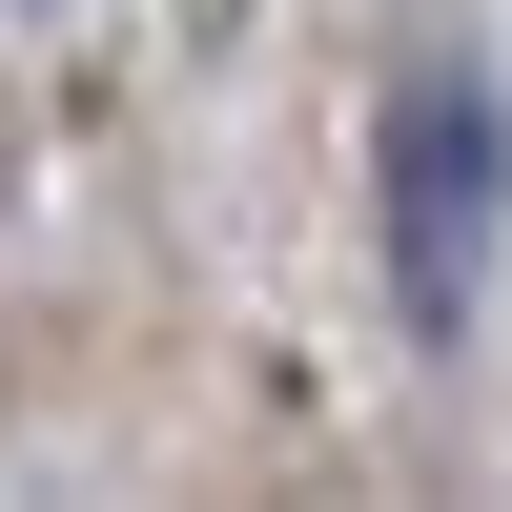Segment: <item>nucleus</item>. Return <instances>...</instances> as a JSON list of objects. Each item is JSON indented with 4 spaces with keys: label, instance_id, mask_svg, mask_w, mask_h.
I'll return each mask as SVG.
<instances>
[{
    "label": "nucleus",
    "instance_id": "obj_1",
    "mask_svg": "<svg viewBox=\"0 0 512 512\" xmlns=\"http://www.w3.org/2000/svg\"><path fill=\"white\" fill-rule=\"evenodd\" d=\"M492 246H512V123H492V82H410L390 103V287H410V328H472Z\"/></svg>",
    "mask_w": 512,
    "mask_h": 512
}]
</instances>
